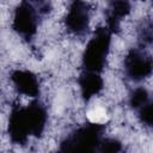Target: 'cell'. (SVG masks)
<instances>
[{
  "label": "cell",
  "mask_w": 153,
  "mask_h": 153,
  "mask_svg": "<svg viewBox=\"0 0 153 153\" xmlns=\"http://www.w3.org/2000/svg\"><path fill=\"white\" fill-rule=\"evenodd\" d=\"M112 33L104 25L97 27L88 38L81 55L82 71L102 73L106 66L111 49Z\"/></svg>",
  "instance_id": "2"
},
{
  "label": "cell",
  "mask_w": 153,
  "mask_h": 153,
  "mask_svg": "<svg viewBox=\"0 0 153 153\" xmlns=\"http://www.w3.org/2000/svg\"><path fill=\"white\" fill-rule=\"evenodd\" d=\"M78 85L81 98L85 102H90L93 97L98 96L104 88V79L102 73L82 71L78 78Z\"/></svg>",
  "instance_id": "9"
},
{
  "label": "cell",
  "mask_w": 153,
  "mask_h": 153,
  "mask_svg": "<svg viewBox=\"0 0 153 153\" xmlns=\"http://www.w3.org/2000/svg\"><path fill=\"white\" fill-rule=\"evenodd\" d=\"M72 1H73V0H72Z\"/></svg>",
  "instance_id": "15"
},
{
  "label": "cell",
  "mask_w": 153,
  "mask_h": 153,
  "mask_svg": "<svg viewBox=\"0 0 153 153\" xmlns=\"http://www.w3.org/2000/svg\"><path fill=\"white\" fill-rule=\"evenodd\" d=\"M152 57L145 48H131L124 56L123 71L133 82H141L152 75Z\"/></svg>",
  "instance_id": "5"
},
{
  "label": "cell",
  "mask_w": 153,
  "mask_h": 153,
  "mask_svg": "<svg viewBox=\"0 0 153 153\" xmlns=\"http://www.w3.org/2000/svg\"><path fill=\"white\" fill-rule=\"evenodd\" d=\"M131 12L130 0H109L106 8V24L105 26L110 32L118 33L121 31L122 20H124Z\"/></svg>",
  "instance_id": "8"
},
{
  "label": "cell",
  "mask_w": 153,
  "mask_h": 153,
  "mask_svg": "<svg viewBox=\"0 0 153 153\" xmlns=\"http://www.w3.org/2000/svg\"><path fill=\"white\" fill-rule=\"evenodd\" d=\"M47 123L48 110L41 100L33 99L27 105L14 106L7 123L10 140L14 145H25L31 137H41Z\"/></svg>",
  "instance_id": "1"
},
{
  "label": "cell",
  "mask_w": 153,
  "mask_h": 153,
  "mask_svg": "<svg viewBox=\"0 0 153 153\" xmlns=\"http://www.w3.org/2000/svg\"><path fill=\"white\" fill-rule=\"evenodd\" d=\"M152 102L151 100V96H149V92L146 87L143 86H139V87H135L130 94H129V106L133 109V110H139L140 108H142L143 105H146L147 103Z\"/></svg>",
  "instance_id": "10"
},
{
  "label": "cell",
  "mask_w": 153,
  "mask_h": 153,
  "mask_svg": "<svg viewBox=\"0 0 153 153\" xmlns=\"http://www.w3.org/2000/svg\"><path fill=\"white\" fill-rule=\"evenodd\" d=\"M135 1H146V0H135Z\"/></svg>",
  "instance_id": "14"
},
{
  "label": "cell",
  "mask_w": 153,
  "mask_h": 153,
  "mask_svg": "<svg viewBox=\"0 0 153 153\" xmlns=\"http://www.w3.org/2000/svg\"><path fill=\"white\" fill-rule=\"evenodd\" d=\"M39 10L31 2L23 0L14 10L12 18L13 31L24 41L30 42L38 31Z\"/></svg>",
  "instance_id": "4"
},
{
  "label": "cell",
  "mask_w": 153,
  "mask_h": 153,
  "mask_svg": "<svg viewBox=\"0 0 153 153\" xmlns=\"http://www.w3.org/2000/svg\"><path fill=\"white\" fill-rule=\"evenodd\" d=\"M104 124L97 121L87 122L71 134H68L61 142V151H79V152H92L98 151L104 133Z\"/></svg>",
  "instance_id": "3"
},
{
  "label": "cell",
  "mask_w": 153,
  "mask_h": 153,
  "mask_svg": "<svg viewBox=\"0 0 153 153\" xmlns=\"http://www.w3.org/2000/svg\"><path fill=\"white\" fill-rule=\"evenodd\" d=\"M137 111V120L140 121V123L147 128L152 127V122H153V116H152V102L147 103L146 105H143L142 108H140Z\"/></svg>",
  "instance_id": "12"
},
{
  "label": "cell",
  "mask_w": 153,
  "mask_h": 153,
  "mask_svg": "<svg viewBox=\"0 0 153 153\" xmlns=\"http://www.w3.org/2000/svg\"><path fill=\"white\" fill-rule=\"evenodd\" d=\"M91 12L92 10L87 2L82 0H73L68 6L63 20L66 30L75 37L86 36L91 24Z\"/></svg>",
  "instance_id": "6"
},
{
  "label": "cell",
  "mask_w": 153,
  "mask_h": 153,
  "mask_svg": "<svg viewBox=\"0 0 153 153\" xmlns=\"http://www.w3.org/2000/svg\"><path fill=\"white\" fill-rule=\"evenodd\" d=\"M26 1H29V2H31V4H33V5H38L37 8H41L42 6H44V5L48 4L45 0H26Z\"/></svg>",
  "instance_id": "13"
},
{
  "label": "cell",
  "mask_w": 153,
  "mask_h": 153,
  "mask_svg": "<svg viewBox=\"0 0 153 153\" xmlns=\"http://www.w3.org/2000/svg\"><path fill=\"white\" fill-rule=\"evenodd\" d=\"M121 149H122V143L115 137H103L98 147L99 152H109V153L120 152Z\"/></svg>",
  "instance_id": "11"
},
{
  "label": "cell",
  "mask_w": 153,
  "mask_h": 153,
  "mask_svg": "<svg viewBox=\"0 0 153 153\" xmlns=\"http://www.w3.org/2000/svg\"><path fill=\"white\" fill-rule=\"evenodd\" d=\"M11 82L19 94L36 99L41 94V82L38 76L27 69H14L11 73Z\"/></svg>",
  "instance_id": "7"
}]
</instances>
